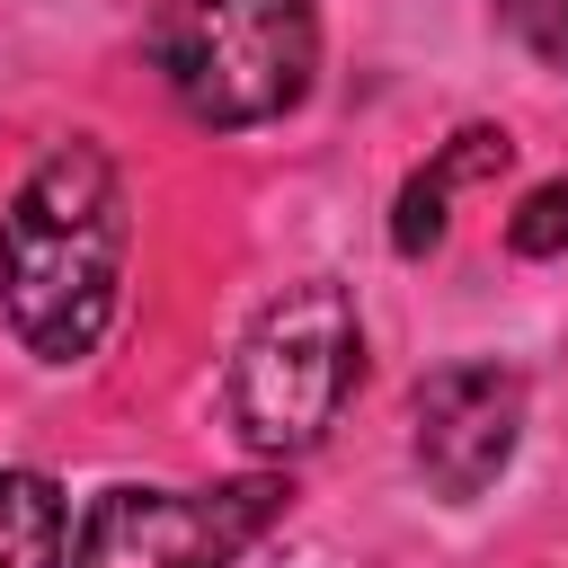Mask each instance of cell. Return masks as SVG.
<instances>
[{
  "instance_id": "7a4b0ae2",
  "label": "cell",
  "mask_w": 568,
  "mask_h": 568,
  "mask_svg": "<svg viewBox=\"0 0 568 568\" xmlns=\"http://www.w3.org/2000/svg\"><path fill=\"white\" fill-rule=\"evenodd\" d=\"M151 62L195 124L240 133L302 106L320 71V18L311 0H160Z\"/></svg>"
},
{
  "instance_id": "3957f363",
  "label": "cell",
  "mask_w": 568,
  "mask_h": 568,
  "mask_svg": "<svg viewBox=\"0 0 568 568\" xmlns=\"http://www.w3.org/2000/svg\"><path fill=\"white\" fill-rule=\"evenodd\" d=\"M355 373H364V328H355L346 284L328 275L284 284L231 355V426L257 453H311L337 426Z\"/></svg>"
},
{
  "instance_id": "5b68a950",
  "label": "cell",
  "mask_w": 568,
  "mask_h": 568,
  "mask_svg": "<svg viewBox=\"0 0 568 568\" xmlns=\"http://www.w3.org/2000/svg\"><path fill=\"white\" fill-rule=\"evenodd\" d=\"M524 435V382L506 364H444L435 382H417V470L435 497H479Z\"/></svg>"
},
{
  "instance_id": "8992f818",
  "label": "cell",
  "mask_w": 568,
  "mask_h": 568,
  "mask_svg": "<svg viewBox=\"0 0 568 568\" xmlns=\"http://www.w3.org/2000/svg\"><path fill=\"white\" fill-rule=\"evenodd\" d=\"M506 133L497 124H470V133H453L408 186H399V213H390V248L399 257H426L435 240H444V204H453V186H470V178H497L506 169Z\"/></svg>"
},
{
  "instance_id": "9c48e42d",
  "label": "cell",
  "mask_w": 568,
  "mask_h": 568,
  "mask_svg": "<svg viewBox=\"0 0 568 568\" xmlns=\"http://www.w3.org/2000/svg\"><path fill=\"white\" fill-rule=\"evenodd\" d=\"M497 18H506L550 71H568V0H497Z\"/></svg>"
},
{
  "instance_id": "277c9868",
  "label": "cell",
  "mask_w": 568,
  "mask_h": 568,
  "mask_svg": "<svg viewBox=\"0 0 568 568\" xmlns=\"http://www.w3.org/2000/svg\"><path fill=\"white\" fill-rule=\"evenodd\" d=\"M284 488L240 479V488H106L80 515L71 568H231L266 524Z\"/></svg>"
},
{
  "instance_id": "52a82bcc",
  "label": "cell",
  "mask_w": 568,
  "mask_h": 568,
  "mask_svg": "<svg viewBox=\"0 0 568 568\" xmlns=\"http://www.w3.org/2000/svg\"><path fill=\"white\" fill-rule=\"evenodd\" d=\"M62 488L44 470H0V568H62Z\"/></svg>"
},
{
  "instance_id": "ba28073f",
  "label": "cell",
  "mask_w": 568,
  "mask_h": 568,
  "mask_svg": "<svg viewBox=\"0 0 568 568\" xmlns=\"http://www.w3.org/2000/svg\"><path fill=\"white\" fill-rule=\"evenodd\" d=\"M506 248H515V257H559V248H568V178H541V186L515 204Z\"/></svg>"
},
{
  "instance_id": "6da1fadb",
  "label": "cell",
  "mask_w": 568,
  "mask_h": 568,
  "mask_svg": "<svg viewBox=\"0 0 568 568\" xmlns=\"http://www.w3.org/2000/svg\"><path fill=\"white\" fill-rule=\"evenodd\" d=\"M124 284V178L98 142H53L0 213V320L27 355H98Z\"/></svg>"
}]
</instances>
